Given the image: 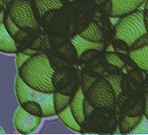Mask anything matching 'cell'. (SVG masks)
Segmentation results:
<instances>
[{"mask_svg":"<svg viewBox=\"0 0 148 135\" xmlns=\"http://www.w3.org/2000/svg\"><path fill=\"white\" fill-rule=\"evenodd\" d=\"M106 51L107 53H112V52H115V48L113 47L112 45H109L106 48Z\"/></svg>","mask_w":148,"mask_h":135,"instance_id":"cell-29","label":"cell"},{"mask_svg":"<svg viewBox=\"0 0 148 135\" xmlns=\"http://www.w3.org/2000/svg\"><path fill=\"white\" fill-rule=\"evenodd\" d=\"M144 115L148 118V93H146V95H145V105Z\"/></svg>","mask_w":148,"mask_h":135,"instance_id":"cell-28","label":"cell"},{"mask_svg":"<svg viewBox=\"0 0 148 135\" xmlns=\"http://www.w3.org/2000/svg\"><path fill=\"white\" fill-rule=\"evenodd\" d=\"M4 24H5V27H6L8 33L12 35V37H13V36L20 30V28H19L17 25H15V24L12 22V19H10V17L7 15V13H5V11Z\"/></svg>","mask_w":148,"mask_h":135,"instance_id":"cell-21","label":"cell"},{"mask_svg":"<svg viewBox=\"0 0 148 135\" xmlns=\"http://www.w3.org/2000/svg\"><path fill=\"white\" fill-rule=\"evenodd\" d=\"M15 54H16V66L18 70L31 57V55L25 54L20 51H18Z\"/></svg>","mask_w":148,"mask_h":135,"instance_id":"cell-24","label":"cell"},{"mask_svg":"<svg viewBox=\"0 0 148 135\" xmlns=\"http://www.w3.org/2000/svg\"><path fill=\"white\" fill-rule=\"evenodd\" d=\"M143 115H138V116H125L120 122V131L121 133H129L133 128L136 127V125L139 123L141 120Z\"/></svg>","mask_w":148,"mask_h":135,"instance_id":"cell-15","label":"cell"},{"mask_svg":"<svg viewBox=\"0 0 148 135\" xmlns=\"http://www.w3.org/2000/svg\"><path fill=\"white\" fill-rule=\"evenodd\" d=\"M69 1H71V2H73V1H75V0H69Z\"/></svg>","mask_w":148,"mask_h":135,"instance_id":"cell-34","label":"cell"},{"mask_svg":"<svg viewBox=\"0 0 148 135\" xmlns=\"http://www.w3.org/2000/svg\"><path fill=\"white\" fill-rule=\"evenodd\" d=\"M18 51L17 44L8 33L5 24L0 25V52L5 54H16Z\"/></svg>","mask_w":148,"mask_h":135,"instance_id":"cell-10","label":"cell"},{"mask_svg":"<svg viewBox=\"0 0 148 135\" xmlns=\"http://www.w3.org/2000/svg\"><path fill=\"white\" fill-rule=\"evenodd\" d=\"M95 107L86 99H85V102H84V111H85V115H86V118L87 117H90L92 115V113L93 112Z\"/></svg>","mask_w":148,"mask_h":135,"instance_id":"cell-25","label":"cell"},{"mask_svg":"<svg viewBox=\"0 0 148 135\" xmlns=\"http://www.w3.org/2000/svg\"><path fill=\"white\" fill-rule=\"evenodd\" d=\"M79 34L85 39L92 40V41H95V42L104 41L105 40L104 33L101 28L95 22H92L89 25V26L86 29H85L83 32H81Z\"/></svg>","mask_w":148,"mask_h":135,"instance_id":"cell-14","label":"cell"},{"mask_svg":"<svg viewBox=\"0 0 148 135\" xmlns=\"http://www.w3.org/2000/svg\"><path fill=\"white\" fill-rule=\"evenodd\" d=\"M98 77H91L88 75H84L83 78H82V84H81V88L84 91V93H86L92 85L93 84L98 80Z\"/></svg>","mask_w":148,"mask_h":135,"instance_id":"cell-22","label":"cell"},{"mask_svg":"<svg viewBox=\"0 0 148 135\" xmlns=\"http://www.w3.org/2000/svg\"><path fill=\"white\" fill-rule=\"evenodd\" d=\"M106 61L109 64L112 65V66H115L119 69H123L125 67V63L124 62V61L121 59V57L116 54L115 52H112V53H106Z\"/></svg>","mask_w":148,"mask_h":135,"instance_id":"cell-20","label":"cell"},{"mask_svg":"<svg viewBox=\"0 0 148 135\" xmlns=\"http://www.w3.org/2000/svg\"><path fill=\"white\" fill-rule=\"evenodd\" d=\"M54 73L50 58L44 52L32 55L18 70V75L28 86L44 92H55Z\"/></svg>","mask_w":148,"mask_h":135,"instance_id":"cell-1","label":"cell"},{"mask_svg":"<svg viewBox=\"0 0 148 135\" xmlns=\"http://www.w3.org/2000/svg\"><path fill=\"white\" fill-rule=\"evenodd\" d=\"M145 0H111L112 17H123L138 10Z\"/></svg>","mask_w":148,"mask_h":135,"instance_id":"cell-7","label":"cell"},{"mask_svg":"<svg viewBox=\"0 0 148 135\" xmlns=\"http://www.w3.org/2000/svg\"><path fill=\"white\" fill-rule=\"evenodd\" d=\"M128 134H148V118L143 115L139 123Z\"/></svg>","mask_w":148,"mask_h":135,"instance_id":"cell-19","label":"cell"},{"mask_svg":"<svg viewBox=\"0 0 148 135\" xmlns=\"http://www.w3.org/2000/svg\"><path fill=\"white\" fill-rule=\"evenodd\" d=\"M4 19H5V12L0 13V25L4 23Z\"/></svg>","mask_w":148,"mask_h":135,"instance_id":"cell-30","label":"cell"},{"mask_svg":"<svg viewBox=\"0 0 148 135\" xmlns=\"http://www.w3.org/2000/svg\"><path fill=\"white\" fill-rule=\"evenodd\" d=\"M20 106L23 107L27 112H29L32 115L38 116V117H44V112H43V109H42L41 105L35 101L24 102L23 104H20Z\"/></svg>","mask_w":148,"mask_h":135,"instance_id":"cell-18","label":"cell"},{"mask_svg":"<svg viewBox=\"0 0 148 135\" xmlns=\"http://www.w3.org/2000/svg\"><path fill=\"white\" fill-rule=\"evenodd\" d=\"M71 43H72L73 47H75V50L77 52L79 58H80L82 56V54L88 50L102 51L105 48L104 41H100V42L92 41V40L83 38L80 34L74 36L71 39Z\"/></svg>","mask_w":148,"mask_h":135,"instance_id":"cell-8","label":"cell"},{"mask_svg":"<svg viewBox=\"0 0 148 135\" xmlns=\"http://www.w3.org/2000/svg\"><path fill=\"white\" fill-rule=\"evenodd\" d=\"M129 57L140 70L148 71V45L138 49H131Z\"/></svg>","mask_w":148,"mask_h":135,"instance_id":"cell-11","label":"cell"},{"mask_svg":"<svg viewBox=\"0 0 148 135\" xmlns=\"http://www.w3.org/2000/svg\"><path fill=\"white\" fill-rule=\"evenodd\" d=\"M148 45V33L141 36L140 38H138L132 46H131V49H138L141 47H144L145 46Z\"/></svg>","mask_w":148,"mask_h":135,"instance_id":"cell-23","label":"cell"},{"mask_svg":"<svg viewBox=\"0 0 148 135\" xmlns=\"http://www.w3.org/2000/svg\"><path fill=\"white\" fill-rule=\"evenodd\" d=\"M59 119L63 124H64L68 128L74 132H80L81 131V125L78 123L77 119L74 117L72 111L71 109V106H67L64 110L62 111L57 113Z\"/></svg>","mask_w":148,"mask_h":135,"instance_id":"cell-13","label":"cell"},{"mask_svg":"<svg viewBox=\"0 0 148 135\" xmlns=\"http://www.w3.org/2000/svg\"><path fill=\"white\" fill-rule=\"evenodd\" d=\"M15 92L19 104L26 101H35L41 105L44 117H51L57 114L54 107V92L34 90L28 86L18 75L15 80Z\"/></svg>","mask_w":148,"mask_h":135,"instance_id":"cell-4","label":"cell"},{"mask_svg":"<svg viewBox=\"0 0 148 135\" xmlns=\"http://www.w3.org/2000/svg\"><path fill=\"white\" fill-rule=\"evenodd\" d=\"M147 91H148V86H147Z\"/></svg>","mask_w":148,"mask_h":135,"instance_id":"cell-35","label":"cell"},{"mask_svg":"<svg viewBox=\"0 0 148 135\" xmlns=\"http://www.w3.org/2000/svg\"><path fill=\"white\" fill-rule=\"evenodd\" d=\"M5 132L3 130V128H2L1 126H0V134H4Z\"/></svg>","mask_w":148,"mask_h":135,"instance_id":"cell-33","label":"cell"},{"mask_svg":"<svg viewBox=\"0 0 148 135\" xmlns=\"http://www.w3.org/2000/svg\"><path fill=\"white\" fill-rule=\"evenodd\" d=\"M148 33L144 19V11L138 9L120 18L115 26L116 40L125 41L130 47L141 36Z\"/></svg>","mask_w":148,"mask_h":135,"instance_id":"cell-3","label":"cell"},{"mask_svg":"<svg viewBox=\"0 0 148 135\" xmlns=\"http://www.w3.org/2000/svg\"><path fill=\"white\" fill-rule=\"evenodd\" d=\"M71 97L59 93V92H54V107L56 113H58L64 110L67 106L71 104Z\"/></svg>","mask_w":148,"mask_h":135,"instance_id":"cell-16","label":"cell"},{"mask_svg":"<svg viewBox=\"0 0 148 135\" xmlns=\"http://www.w3.org/2000/svg\"><path fill=\"white\" fill-rule=\"evenodd\" d=\"M86 97L85 93L81 88V86L78 89L77 92L74 95L73 98L71 101L70 106L72 111V113L77 119L78 123L82 125L86 120V115L84 111V102H85Z\"/></svg>","mask_w":148,"mask_h":135,"instance_id":"cell-9","label":"cell"},{"mask_svg":"<svg viewBox=\"0 0 148 135\" xmlns=\"http://www.w3.org/2000/svg\"><path fill=\"white\" fill-rule=\"evenodd\" d=\"M5 13L19 28L39 29L41 18L33 0H10Z\"/></svg>","mask_w":148,"mask_h":135,"instance_id":"cell-2","label":"cell"},{"mask_svg":"<svg viewBox=\"0 0 148 135\" xmlns=\"http://www.w3.org/2000/svg\"><path fill=\"white\" fill-rule=\"evenodd\" d=\"M106 79L109 82L111 86L112 87L115 95L117 97H119V95L122 92V75L119 74H111L106 77Z\"/></svg>","mask_w":148,"mask_h":135,"instance_id":"cell-17","label":"cell"},{"mask_svg":"<svg viewBox=\"0 0 148 135\" xmlns=\"http://www.w3.org/2000/svg\"><path fill=\"white\" fill-rule=\"evenodd\" d=\"M144 19H145V28L148 32V10H144Z\"/></svg>","mask_w":148,"mask_h":135,"instance_id":"cell-27","label":"cell"},{"mask_svg":"<svg viewBox=\"0 0 148 135\" xmlns=\"http://www.w3.org/2000/svg\"><path fill=\"white\" fill-rule=\"evenodd\" d=\"M33 1L40 18L51 11L60 10L64 6L61 0H33Z\"/></svg>","mask_w":148,"mask_h":135,"instance_id":"cell-12","label":"cell"},{"mask_svg":"<svg viewBox=\"0 0 148 135\" xmlns=\"http://www.w3.org/2000/svg\"><path fill=\"white\" fill-rule=\"evenodd\" d=\"M13 123L16 130L22 134L34 132L42 123V117L27 112L23 107H18L13 116Z\"/></svg>","mask_w":148,"mask_h":135,"instance_id":"cell-6","label":"cell"},{"mask_svg":"<svg viewBox=\"0 0 148 135\" xmlns=\"http://www.w3.org/2000/svg\"><path fill=\"white\" fill-rule=\"evenodd\" d=\"M128 115H130V116H138V115H142L141 114V104H140V103H138L137 104H136V106L135 107H133V109L129 112V114Z\"/></svg>","mask_w":148,"mask_h":135,"instance_id":"cell-26","label":"cell"},{"mask_svg":"<svg viewBox=\"0 0 148 135\" xmlns=\"http://www.w3.org/2000/svg\"><path fill=\"white\" fill-rule=\"evenodd\" d=\"M106 0H96L97 4H99V5H103V4L106 3Z\"/></svg>","mask_w":148,"mask_h":135,"instance_id":"cell-31","label":"cell"},{"mask_svg":"<svg viewBox=\"0 0 148 135\" xmlns=\"http://www.w3.org/2000/svg\"><path fill=\"white\" fill-rule=\"evenodd\" d=\"M145 10H148V0L145 1Z\"/></svg>","mask_w":148,"mask_h":135,"instance_id":"cell-32","label":"cell"},{"mask_svg":"<svg viewBox=\"0 0 148 135\" xmlns=\"http://www.w3.org/2000/svg\"><path fill=\"white\" fill-rule=\"evenodd\" d=\"M85 97L95 108L112 109L117 99L112 87L106 78H99L85 93Z\"/></svg>","mask_w":148,"mask_h":135,"instance_id":"cell-5","label":"cell"}]
</instances>
